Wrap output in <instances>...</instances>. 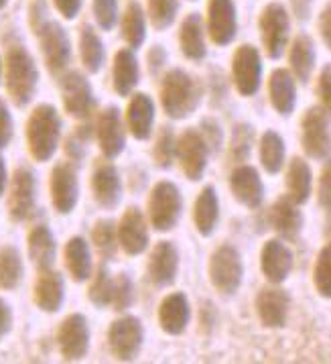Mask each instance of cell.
<instances>
[{"label": "cell", "instance_id": "cell-1", "mask_svg": "<svg viewBox=\"0 0 331 364\" xmlns=\"http://www.w3.org/2000/svg\"><path fill=\"white\" fill-rule=\"evenodd\" d=\"M202 100L200 82L181 68H173L161 80V106L173 120H183L195 112Z\"/></svg>", "mask_w": 331, "mask_h": 364}, {"label": "cell", "instance_id": "cell-2", "mask_svg": "<svg viewBox=\"0 0 331 364\" xmlns=\"http://www.w3.org/2000/svg\"><path fill=\"white\" fill-rule=\"evenodd\" d=\"M4 82L6 92L16 106H27L33 100L39 84V70L33 55L23 45H13L6 51Z\"/></svg>", "mask_w": 331, "mask_h": 364}, {"label": "cell", "instance_id": "cell-3", "mask_svg": "<svg viewBox=\"0 0 331 364\" xmlns=\"http://www.w3.org/2000/svg\"><path fill=\"white\" fill-rule=\"evenodd\" d=\"M61 139V118L51 104H41L31 112L27 122V145L33 159L49 161L59 146Z\"/></svg>", "mask_w": 331, "mask_h": 364}, {"label": "cell", "instance_id": "cell-4", "mask_svg": "<svg viewBox=\"0 0 331 364\" xmlns=\"http://www.w3.org/2000/svg\"><path fill=\"white\" fill-rule=\"evenodd\" d=\"M33 31L39 37L47 70L55 75L65 72L72 61V41H70L67 31L63 29L58 21H51L49 16L41 21L37 27H33Z\"/></svg>", "mask_w": 331, "mask_h": 364}, {"label": "cell", "instance_id": "cell-5", "mask_svg": "<svg viewBox=\"0 0 331 364\" xmlns=\"http://www.w3.org/2000/svg\"><path fill=\"white\" fill-rule=\"evenodd\" d=\"M183 212V198L173 181H158L148 198V220L157 232H169Z\"/></svg>", "mask_w": 331, "mask_h": 364}, {"label": "cell", "instance_id": "cell-6", "mask_svg": "<svg viewBox=\"0 0 331 364\" xmlns=\"http://www.w3.org/2000/svg\"><path fill=\"white\" fill-rule=\"evenodd\" d=\"M260 37L264 51L271 59L283 58L288 45L291 33V15L283 2H271L262 9L259 18Z\"/></svg>", "mask_w": 331, "mask_h": 364}, {"label": "cell", "instance_id": "cell-7", "mask_svg": "<svg viewBox=\"0 0 331 364\" xmlns=\"http://www.w3.org/2000/svg\"><path fill=\"white\" fill-rule=\"evenodd\" d=\"M244 279V264L238 248L222 245L210 259V281L222 295H234Z\"/></svg>", "mask_w": 331, "mask_h": 364}, {"label": "cell", "instance_id": "cell-8", "mask_svg": "<svg viewBox=\"0 0 331 364\" xmlns=\"http://www.w3.org/2000/svg\"><path fill=\"white\" fill-rule=\"evenodd\" d=\"M331 117L319 106L309 108L301 118V145L311 159L323 161L331 155Z\"/></svg>", "mask_w": 331, "mask_h": 364}, {"label": "cell", "instance_id": "cell-9", "mask_svg": "<svg viewBox=\"0 0 331 364\" xmlns=\"http://www.w3.org/2000/svg\"><path fill=\"white\" fill-rule=\"evenodd\" d=\"M232 80L236 90L250 98L260 90L262 82V58L254 45L244 43L234 51L232 58Z\"/></svg>", "mask_w": 331, "mask_h": 364}, {"label": "cell", "instance_id": "cell-10", "mask_svg": "<svg viewBox=\"0 0 331 364\" xmlns=\"http://www.w3.org/2000/svg\"><path fill=\"white\" fill-rule=\"evenodd\" d=\"M144 330L143 323L134 316H124L110 326L108 330V346L118 360H134L136 354L143 348Z\"/></svg>", "mask_w": 331, "mask_h": 364}, {"label": "cell", "instance_id": "cell-11", "mask_svg": "<svg viewBox=\"0 0 331 364\" xmlns=\"http://www.w3.org/2000/svg\"><path fill=\"white\" fill-rule=\"evenodd\" d=\"M59 86H61L63 106L73 118L86 120V118L92 117V112L96 108V98H94V90H92L84 73H63Z\"/></svg>", "mask_w": 331, "mask_h": 364}, {"label": "cell", "instance_id": "cell-12", "mask_svg": "<svg viewBox=\"0 0 331 364\" xmlns=\"http://www.w3.org/2000/svg\"><path fill=\"white\" fill-rule=\"evenodd\" d=\"M210 149L197 129H188L177 139V161L191 181H200L207 169Z\"/></svg>", "mask_w": 331, "mask_h": 364}, {"label": "cell", "instance_id": "cell-13", "mask_svg": "<svg viewBox=\"0 0 331 364\" xmlns=\"http://www.w3.org/2000/svg\"><path fill=\"white\" fill-rule=\"evenodd\" d=\"M205 31L219 47L230 45L238 33V11L234 0H210L205 15Z\"/></svg>", "mask_w": 331, "mask_h": 364}, {"label": "cell", "instance_id": "cell-14", "mask_svg": "<svg viewBox=\"0 0 331 364\" xmlns=\"http://www.w3.org/2000/svg\"><path fill=\"white\" fill-rule=\"evenodd\" d=\"M37 204V179L29 167H16L9 191V214L15 222L27 220Z\"/></svg>", "mask_w": 331, "mask_h": 364}, {"label": "cell", "instance_id": "cell-15", "mask_svg": "<svg viewBox=\"0 0 331 364\" xmlns=\"http://www.w3.org/2000/svg\"><path fill=\"white\" fill-rule=\"evenodd\" d=\"M59 352L65 360H82L89 348V326L82 314L67 316L59 326L58 332Z\"/></svg>", "mask_w": 331, "mask_h": 364}, {"label": "cell", "instance_id": "cell-16", "mask_svg": "<svg viewBox=\"0 0 331 364\" xmlns=\"http://www.w3.org/2000/svg\"><path fill=\"white\" fill-rule=\"evenodd\" d=\"M288 307H291L288 293L274 283L262 287L256 295V314L264 328H273V330L283 328L287 323Z\"/></svg>", "mask_w": 331, "mask_h": 364}, {"label": "cell", "instance_id": "cell-17", "mask_svg": "<svg viewBox=\"0 0 331 364\" xmlns=\"http://www.w3.org/2000/svg\"><path fill=\"white\" fill-rule=\"evenodd\" d=\"M96 136H98V145L104 153L106 159H114L118 157L124 146H126V129L120 117V110L116 106H110L102 112L96 122Z\"/></svg>", "mask_w": 331, "mask_h": 364}, {"label": "cell", "instance_id": "cell-18", "mask_svg": "<svg viewBox=\"0 0 331 364\" xmlns=\"http://www.w3.org/2000/svg\"><path fill=\"white\" fill-rule=\"evenodd\" d=\"M116 230H118V245L130 257L141 255L148 247V224L139 208L132 205L124 210Z\"/></svg>", "mask_w": 331, "mask_h": 364}, {"label": "cell", "instance_id": "cell-19", "mask_svg": "<svg viewBox=\"0 0 331 364\" xmlns=\"http://www.w3.org/2000/svg\"><path fill=\"white\" fill-rule=\"evenodd\" d=\"M51 202L59 214H70L80 198V181L75 167L70 163H59L51 171Z\"/></svg>", "mask_w": 331, "mask_h": 364}, {"label": "cell", "instance_id": "cell-20", "mask_svg": "<svg viewBox=\"0 0 331 364\" xmlns=\"http://www.w3.org/2000/svg\"><path fill=\"white\" fill-rule=\"evenodd\" d=\"M293 264H295L293 250L283 240L271 238L264 242L262 252H260V269L268 283L281 285L283 281H287L293 271Z\"/></svg>", "mask_w": 331, "mask_h": 364}, {"label": "cell", "instance_id": "cell-21", "mask_svg": "<svg viewBox=\"0 0 331 364\" xmlns=\"http://www.w3.org/2000/svg\"><path fill=\"white\" fill-rule=\"evenodd\" d=\"M230 190L234 198L246 208H259L264 200V183L252 165L240 163L230 175Z\"/></svg>", "mask_w": 331, "mask_h": 364}, {"label": "cell", "instance_id": "cell-22", "mask_svg": "<svg viewBox=\"0 0 331 364\" xmlns=\"http://www.w3.org/2000/svg\"><path fill=\"white\" fill-rule=\"evenodd\" d=\"M268 224L283 240H297L303 230V214L299 204H295L288 196L278 198L268 210Z\"/></svg>", "mask_w": 331, "mask_h": 364}, {"label": "cell", "instance_id": "cell-23", "mask_svg": "<svg viewBox=\"0 0 331 364\" xmlns=\"http://www.w3.org/2000/svg\"><path fill=\"white\" fill-rule=\"evenodd\" d=\"M179 271V250L173 242L161 240L148 257V277L158 287H167L177 279Z\"/></svg>", "mask_w": 331, "mask_h": 364}, {"label": "cell", "instance_id": "cell-24", "mask_svg": "<svg viewBox=\"0 0 331 364\" xmlns=\"http://www.w3.org/2000/svg\"><path fill=\"white\" fill-rule=\"evenodd\" d=\"M92 191L102 208L112 210L118 205L122 198V179L112 163L102 161L96 165L94 175H92Z\"/></svg>", "mask_w": 331, "mask_h": 364}, {"label": "cell", "instance_id": "cell-25", "mask_svg": "<svg viewBox=\"0 0 331 364\" xmlns=\"http://www.w3.org/2000/svg\"><path fill=\"white\" fill-rule=\"evenodd\" d=\"M191 320V307L183 293H169L158 306V323L163 332L171 336L183 334Z\"/></svg>", "mask_w": 331, "mask_h": 364}, {"label": "cell", "instance_id": "cell-26", "mask_svg": "<svg viewBox=\"0 0 331 364\" xmlns=\"http://www.w3.org/2000/svg\"><path fill=\"white\" fill-rule=\"evenodd\" d=\"M155 127V102L148 94H134L126 108V129L136 141H146Z\"/></svg>", "mask_w": 331, "mask_h": 364}, {"label": "cell", "instance_id": "cell-27", "mask_svg": "<svg viewBox=\"0 0 331 364\" xmlns=\"http://www.w3.org/2000/svg\"><path fill=\"white\" fill-rule=\"evenodd\" d=\"M268 98L273 108L281 117L293 114L295 106H297V84H295V75L288 70H274L268 77Z\"/></svg>", "mask_w": 331, "mask_h": 364}, {"label": "cell", "instance_id": "cell-28", "mask_svg": "<svg viewBox=\"0 0 331 364\" xmlns=\"http://www.w3.org/2000/svg\"><path fill=\"white\" fill-rule=\"evenodd\" d=\"M33 295H35V304L39 309H43L47 314H55V311H59V307L63 304V297H65L63 277L53 269H45L37 277Z\"/></svg>", "mask_w": 331, "mask_h": 364}, {"label": "cell", "instance_id": "cell-29", "mask_svg": "<svg viewBox=\"0 0 331 364\" xmlns=\"http://www.w3.org/2000/svg\"><path fill=\"white\" fill-rule=\"evenodd\" d=\"M315 43L309 35H297L291 43L288 49V63H291V70L288 72L295 75V80H299L301 84H307L311 80V73L315 70Z\"/></svg>", "mask_w": 331, "mask_h": 364}, {"label": "cell", "instance_id": "cell-30", "mask_svg": "<svg viewBox=\"0 0 331 364\" xmlns=\"http://www.w3.org/2000/svg\"><path fill=\"white\" fill-rule=\"evenodd\" d=\"M179 45L183 55L191 61H202L207 55L205 45V23L197 13H191L183 18L179 29Z\"/></svg>", "mask_w": 331, "mask_h": 364}, {"label": "cell", "instance_id": "cell-31", "mask_svg": "<svg viewBox=\"0 0 331 364\" xmlns=\"http://www.w3.org/2000/svg\"><path fill=\"white\" fill-rule=\"evenodd\" d=\"M285 186H287V196L295 204H307L313 191V173L309 163L301 157H293L287 167L285 175Z\"/></svg>", "mask_w": 331, "mask_h": 364}, {"label": "cell", "instance_id": "cell-32", "mask_svg": "<svg viewBox=\"0 0 331 364\" xmlns=\"http://www.w3.org/2000/svg\"><path fill=\"white\" fill-rule=\"evenodd\" d=\"M141 80V65L134 55V49H120L114 58V68H112V84L120 96H129L132 90L139 86Z\"/></svg>", "mask_w": 331, "mask_h": 364}, {"label": "cell", "instance_id": "cell-33", "mask_svg": "<svg viewBox=\"0 0 331 364\" xmlns=\"http://www.w3.org/2000/svg\"><path fill=\"white\" fill-rule=\"evenodd\" d=\"M27 247H29L31 261L39 271L53 267L55 255H58V245H55L53 232L45 224H39L31 230L29 238H27Z\"/></svg>", "mask_w": 331, "mask_h": 364}, {"label": "cell", "instance_id": "cell-34", "mask_svg": "<svg viewBox=\"0 0 331 364\" xmlns=\"http://www.w3.org/2000/svg\"><path fill=\"white\" fill-rule=\"evenodd\" d=\"M63 257H65V267H67L73 281L84 283L92 277V250H89L86 238H82V236L70 238L65 245V250H63Z\"/></svg>", "mask_w": 331, "mask_h": 364}, {"label": "cell", "instance_id": "cell-35", "mask_svg": "<svg viewBox=\"0 0 331 364\" xmlns=\"http://www.w3.org/2000/svg\"><path fill=\"white\" fill-rule=\"evenodd\" d=\"M219 220V200H217L216 188L207 186L200 191L195 205H193V222L202 236H210L216 230Z\"/></svg>", "mask_w": 331, "mask_h": 364}, {"label": "cell", "instance_id": "cell-36", "mask_svg": "<svg viewBox=\"0 0 331 364\" xmlns=\"http://www.w3.org/2000/svg\"><path fill=\"white\" fill-rule=\"evenodd\" d=\"M120 31L122 39L126 41L130 49H139L146 39V15L139 2H130L124 9L120 18Z\"/></svg>", "mask_w": 331, "mask_h": 364}, {"label": "cell", "instance_id": "cell-37", "mask_svg": "<svg viewBox=\"0 0 331 364\" xmlns=\"http://www.w3.org/2000/svg\"><path fill=\"white\" fill-rule=\"evenodd\" d=\"M287 159V146L283 136L276 131H266L260 136V163L264 171L276 175L285 167Z\"/></svg>", "mask_w": 331, "mask_h": 364}, {"label": "cell", "instance_id": "cell-38", "mask_svg": "<svg viewBox=\"0 0 331 364\" xmlns=\"http://www.w3.org/2000/svg\"><path fill=\"white\" fill-rule=\"evenodd\" d=\"M80 58H82V63L89 73L100 72L104 59H106V51H104L100 35L89 25H84L80 31Z\"/></svg>", "mask_w": 331, "mask_h": 364}, {"label": "cell", "instance_id": "cell-39", "mask_svg": "<svg viewBox=\"0 0 331 364\" xmlns=\"http://www.w3.org/2000/svg\"><path fill=\"white\" fill-rule=\"evenodd\" d=\"M23 257L15 247L0 248V289H15L23 279Z\"/></svg>", "mask_w": 331, "mask_h": 364}, {"label": "cell", "instance_id": "cell-40", "mask_svg": "<svg viewBox=\"0 0 331 364\" xmlns=\"http://www.w3.org/2000/svg\"><path fill=\"white\" fill-rule=\"evenodd\" d=\"M92 242L104 259H112L118 245V230L112 220H98L92 228Z\"/></svg>", "mask_w": 331, "mask_h": 364}, {"label": "cell", "instance_id": "cell-41", "mask_svg": "<svg viewBox=\"0 0 331 364\" xmlns=\"http://www.w3.org/2000/svg\"><path fill=\"white\" fill-rule=\"evenodd\" d=\"M153 159L161 169H169L177 159V136L171 127H163L153 146Z\"/></svg>", "mask_w": 331, "mask_h": 364}, {"label": "cell", "instance_id": "cell-42", "mask_svg": "<svg viewBox=\"0 0 331 364\" xmlns=\"http://www.w3.org/2000/svg\"><path fill=\"white\" fill-rule=\"evenodd\" d=\"M252 145H254V129L246 122H240L234 127L230 141V157L234 163H244L252 153Z\"/></svg>", "mask_w": 331, "mask_h": 364}, {"label": "cell", "instance_id": "cell-43", "mask_svg": "<svg viewBox=\"0 0 331 364\" xmlns=\"http://www.w3.org/2000/svg\"><path fill=\"white\" fill-rule=\"evenodd\" d=\"M112 293H114V277L106 271V267H102L92 279L87 299L96 307H108L112 304Z\"/></svg>", "mask_w": 331, "mask_h": 364}, {"label": "cell", "instance_id": "cell-44", "mask_svg": "<svg viewBox=\"0 0 331 364\" xmlns=\"http://www.w3.org/2000/svg\"><path fill=\"white\" fill-rule=\"evenodd\" d=\"M179 0H148V18L157 31L169 29L177 18Z\"/></svg>", "mask_w": 331, "mask_h": 364}, {"label": "cell", "instance_id": "cell-45", "mask_svg": "<svg viewBox=\"0 0 331 364\" xmlns=\"http://www.w3.org/2000/svg\"><path fill=\"white\" fill-rule=\"evenodd\" d=\"M313 283H315V289L321 297L331 299V245H325L317 255Z\"/></svg>", "mask_w": 331, "mask_h": 364}, {"label": "cell", "instance_id": "cell-46", "mask_svg": "<svg viewBox=\"0 0 331 364\" xmlns=\"http://www.w3.org/2000/svg\"><path fill=\"white\" fill-rule=\"evenodd\" d=\"M94 11V18L104 31H112L120 18V11H118V0H94L92 4Z\"/></svg>", "mask_w": 331, "mask_h": 364}, {"label": "cell", "instance_id": "cell-47", "mask_svg": "<svg viewBox=\"0 0 331 364\" xmlns=\"http://www.w3.org/2000/svg\"><path fill=\"white\" fill-rule=\"evenodd\" d=\"M132 297H134V285H132L130 277H126L124 273L118 275L114 279V293H112V304L110 306L114 307L116 311H122V309L130 307Z\"/></svg>", "mask_w": 331, "mask_h": 364}, {"label": "cell", "instance_id": "cell-48", "mask_svg": "<svg viewBox=\"0 0 331 364\" xmlns=\"http://www.w3.org/2000/svg\"><path fill=\"white\" fill-rule=\"evenodd\" d=\"M317 100H319V108L325 110L331 117V63H325L319 72L317 77Z\"/></svg>", "mask_w": 331, "mask_h": 364}, {"label": "cell", "instance_id": "cell-49", "mask_svg": "<svg viewBox=\"0 0 331 364\" xmlns=\"http://www.w3.org/2000/svg\"><path fill=\"white\" fill-rule=\"evenodd\" d=\"M317 202L319 205L331 214V159L327 157L321 175H319V183H317Z\"/></svg>", "mask_w": 331, "mask_h": 364}, {"label": "cell", "instance_id": "cell-50", "mask_svg": "<svg viewBox=\"0 0 331 364\" xmlns=\"http://www.w3.org/2000/svg\"><path fill=\"white\" fill-rule=\"evenodd\" d=\"M202 136L203 141H205V145L210 151H219V146H222V141H224V132L219 129V124H217L214 118H203L202 120Z\"/></svg>", "mask_w": 331, "mask_h": 364}, {"label": "cell", "instance_id": "cell-51", "mask_svg": "<svg viewBox=\"0 0 331 364\" xmlns=\"http://www.w3.org/2000/svg\"><path fill=\"white\" fill-rule=\"evenodd\" d=\"M89 134H92V132L87 131V127H80V129L67 139V146H65V149H67V155H70V157H73V159H82V157H84L87 141H89Z\"/></svg>", "mask_w": 331, "mask_h": 364}, {"label": "cell", "instance_id": "cell-52", "mask_svg": "<svg viewBox=\"0 0 331 364\" xmlns=\"http://www.w3.org/2000/svg\"><path fill=\"white\" fill-rule=\"evenodd\" d=\"M13 139V117L6 108V104L0 100V149L11 143Z\"/></svg>", "mask_w": 331, "mask_h": 364}, {"label": "cell", "instance_id": "cell-53", "mask_svg": "<svg viewBox=\"0 0 331 364\" xmlns=\"http://www.w3.org/2000/svg\"><path fill=\"white\" fill-rule=\"evenodd\" d=\"M317 29L323 39L325 47L331 51V2L323 6V11L319 13V21H317Z\"/></svg>", "mask_w": 331, "mask_h": 364}, {"label": "cell", "instance_id": "cell-54", "mask_svg": "<svg viewBox=\"0 0 331 364\" xmlns=\"http://www.w3.org/2000/svg\"><path fill=\"white\" fill-rule=\"evenodd\" d=\"M53 4H55L59 15L67 21L80 15V9H82V0H53Z\"/></svg>", "mask_w": 331, "mask_h": 364}, {"label": "cell", "instance_id": "cell-55", "mask_svg": "<svg viewBox=\"0 0 331 364\" xmlns=\"http://www.w3.org/2000/svg\"><path fill=\"white\" fill-rule=\"evenodd\" d=\"M165 61H167L165 49H163L161 45H155V47L148 51V70H151V73L155 75V73L161 72V68L165 65Z\"/></svg>", "mask_w": 331, "mask_h": 364}, {"label": "cell", "instance_id": "cell-56", "mask_svg": "<svg viewBox=\"0 0 331 364\" xmlns=\"http://www.w3.org/2000/svg\"><path fill=\"white\" fill-rule=\"evenodd\" d=\"M11 326H13V314H11V307L9 304L0 297V338L11 332Z\"/></svg>", "mask_w": 331, "mask_h": 364}, {"label": "cell", "instance_id": "cell-57", "mask_svg": "<svg viewBox=\"0 0 331 364\" xmlns=\"http://www.w3.org/2000/svg\"><path fill=\"white\" fill-rule=\"evenodd\" d=\"M311 6H313V0H291V9H293V15L297 16L299 21H307L311 15Z\"/></svg>", "mask_w": 331, "mask_h": 364}, {"label": "cell", "instance_id": "cell-58", "mask_svg": "<svg viewBox=\"0 0 331 364\" xmlns=\"http://www.w3.org/2000/svg\"><path fill=\"white\" fill-rule=\"evenodd\" d=\"M6 181H9V177H6V165H4V159L0 157V196L6 190Z\"/></svg>", "mask_w": 331, "mask_h": 364}, {"label": "cell", "instance_id": "cell-59", "mask_svg": "<svg viewBox=\"0 0 331 364\" xmlns=\"http://www.w3.org/2000/svg\"><path fill=\"white\" fill-rule=\"evenodd\" d=\"M6 2H9V0H0V9H2V6H6Z\"/></svg>", "mask_w": 331, "mask_h": 364}, {"label": "cell", "instance_id": "cell-60", "mask_svg": "<svg viewBox=\"0 0 331 364\" xmlns=\"http://www.w3.org/2000/svg\"><path fill=\"white\" fill-rule=\"evenodd\" d=\"M0 75H2V61H0Z\"/></svg>", "mask_w": 331, "mask_h": 364}]
</instances>
